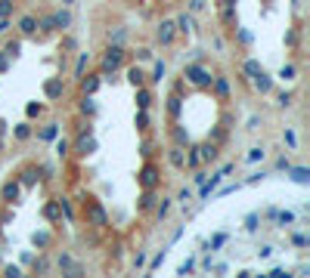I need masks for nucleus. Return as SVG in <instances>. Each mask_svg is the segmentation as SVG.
Here are the masks:
<instances>
[{
	"instance_id": "1",
	"label": "nucleus",
	"mask_w": 310,
	"mask_h": 278,
	"mask_svg": "<svg viewBox=\"0 0 310 278\" xmlns=\"http://www.w3.org/2000/svg\"><path fill=\"white\" fill-rule=\"evenodd\" d=\"M84 216H87V226H93V229H106L109 226V213L102 207V201L93 198V195L84 198Z\"/></svg>"
},
{
	"instance_id": "2",
	"label": "nucleus",
	"mask_w": 310,
	"mask_h": 278,
	"mask_svg": "<svg viewBox=\"0 0 310 278\" xmlns=\"http://www.w3.org/2000/svg\"><path fill=\"white\" fill-rule=\"evenodd\" d=\"M183 81L195 90H211V81H214V74L205 68V65H186L183 68Z\"/></svg>"
},
{
	"instance_id": "3",
	"label": "nucleus",
	"mask_w": 310,
	"mask_h": 278,
	"mask_svg": "<svg viewBox=\"0 0 310 278\" xmlns=\"http://www.w3.org/2000/svg\"><path fill=\"white\" fill-rule=\"evenodd\" d=\"M121 65H124V50H121V44H109L106 53H102V59H99V71H102V74H115Z\"/></svg>"
},
{
	"instance_id": "4",
	"label": "nucleus",
	"mask_w": 310,
	"mask_h": 278,
	"mask_svg": "<svg viewBox=\"0 0 310 278\" xmlns=\"http://www.w3.org/2000/svg\"><path fill=\"white\" fill-rule=\"evenodd\" d=\"M137 182H140V189H158V182H161V170H158V164L146 158V164L140 167V173H137Z\"/></svg>"
},
{
	"instance_id": "5",
	"label": "nucleus",
	"mask_w": 310,
	"mask_h": 278,
	"mask_svg": "<svg viewBox=\"0 0 310 278\" xmlns=\"http://www.w3.org/2000/svg\"><path fill=\"white\" fill-rule=\"evenodd\" d=\"M96 152V139H93V127H81V133L75 139V155L78 158H87V155H93Z\"/></svg>"
},
{
	"instance_id": "6",
	"label": "nucleus",
	"mask_w": 310,
	"mask_h": 278,
	"mask_svg": "<svg viewBox=\"0 0 310 278\" xmlns=\"http://www.w3.org/2000/svg\"><path fill=\"white\" fill-rule=\"evenodd\" d=\"M44 96H47L50 102L62 99V96H65V81H62V78H47V81H44Z\"/></svg>"
},
{
	"instance_id": "7",
	"label": "nucleus",
	"mask_w": 310,
	"mask_h": 278,
	"mask_svg": "<svg viewBox=\"0 0 310 278\" xmlns=\"http://www.w3.org/2000/svg\"><path fill=\"white\" fill-rule=\"evenodd\" d=\"M195 152H198V161L202 164H211V161H217V155H221V145L208 139V142H198Z\"/></svg>"
},
{
	"instance_id": "8",
	"label": "nucleus",
	"mask_w": 310,
	"mask_h": 278,
	"mask_svg": "<svg viewBox=\"0 0 310 278\" xmlns=\"http://www.w3.org/2000/svg\"><path fill=\"white\" fill-rule=\"evenodd\" d=\"M19 195H22L19 179H7L4 189H0V201H4V204H16V201H19Z\"/></svg>"
},
{
	"instance_id": "9",
	"label": "nucleus",
	"mask_w": 310,
	"mask_h": 278,
	"mask_svg": "<svg viewBox=\"0 0 310 278\" xmlns=\"http://www.w3.org/2000/svg\"><path fill=\"white\" fill-rule=\"evenodd\" d=\"M174 37H177V25L165 19V22L158 25V31H155V41H158L161 47H171V44H174Z\"/></svg>"
},
{
	"instance_id": "10",
	"label": "nucleus",
	"mask_w": 310,
	"mask_h": 278,
	"mask_svg": "<svg viewBox=\"0 0 310 278\" xmlns=\"http://www.w3.org/2000/svg\"><path fill=\"white\" fill-rule=\"evenodd\" d=\"M211 90H214V96L221 99V102H230V78H224V74H217V78L211 81Z\"/></svg>"
},
{
	"instance_id": "11",
	"label": "nucleus",
	"mask_w": 310,
	"mask_h": 278,
	"mask_svg": "<svg viewBox=\"0 0 310 278\" xmlns=\"http://www.w3.org/2000/svg\"><path fill=\"white\" fill-rule=\"evenodd\" d=\"M41 213H44V219H47V222H59V219H62V207H59V198L47 201Z\"/></svg>"
},
{
	"instance_id": "12",
	"label": "nucleus",
	"mask_w": 310,
	"mask_h": 278,
	"mask_svg": "<svg viewBox=\"0 0 310 278\" xmlns=\"http://www.w3.org/2000/svg\"><path fill=\"white\" fill-rule=\"evenodd\" d=\"M38 173H41V167H25V170H22L19 176H16V179H19V185H22V189H31V185L41 179Z\"/></svg>"
},
{
	"instance_id": "13",
	"label": "nucleus",
	"mask_w": 310,
	"mask_h": 278,
	"mask_svg": "<svg viewBox=\"0 0 310 278\" xmlns=\"http://www.w3.org/2000/svg\"><path fill=\"white\" fill-rule=\"evenodd\" d=\"M155 189H143V195H140V201H137V210L140 213H149L152 207H155Z\"/></svg>"
},
{
	"instance_id": "14",
	"label": "nucleus",
	"mask_w": 310,
	"mask_h": 278,
	"mask_svg": "<svg viewBox=\"0 0 310 278\" xmlns=\"http://www.w3.org/2000/svg\"><path fill=\"white\" fill-rule=\"evenodd\" d=\"M19 34L22 37H34V34H38V19H34L31 13L19 19Z\"/></svg>"
},
{
	"instance_id": "15",
	"label": "nucleus",
	"mask_w": 310,
	"mask_h": 278,
	"mask_svg": "<svg viewBox=\"0 0 310 278\" xmlns=\"http://www.w3.org/2000/svg\"><path fill=\"white\" fill-rule=\"evenodd\" d=\"M251 84H254V90H258V93H270V90H273V78H270V74H267L264 68H261V71L251 78Z\"/></svg>"
},
{
	"instance_id": "16",
	"label": "nucleus",
	"mask_w": 310,
	"mask_h": 278,
	"mask_svg": "<svg viewBox=\"0 0 310 278\" xmlns=\"http://www.w3.org/2000/svg\"><path fill=\"white\" fill-rule=\"evenodd\" d=\"M78 81H81L84 96H93V93L99 90V84H102V78H99V74H87V78H78Z\"/></svg>"
},
{
	"instance_id": "17",
	"label": "nucleus",
	"mask_w": 310,
	"mask_h": 278,
	"mask_svg": "<svg viewBox=\"0 0 310 278\" xmlns=\"http://www.w3.org/2000/svg\"><path fill=\"white\" fill-rule=\"evenodd\" d=\"M168 161H171V167L183 170V167H186V152H183V145H174L171 152H168Z\"/></svg>"
},
{
	"instance_id": "18",
	"label": "nucleus",
	"mask_w": 310,
	"mask_h": 278,
	"mask_svg": "<svg viewBox=\"0 0 310 278\" xmlns=\"http://www.w3.org/2000/svg\"><path fill=\"white\" fill-rule=\"evenodd\" d=\"M168 115H171L174 121L183 115V99H180V93H171V96H168Z\"/></svg>"
},
{
	"instance_id": "19",
	"label": "nucleus",
	"mask_w": 310,
	"mask_h": 278,
	"mask_svg": "<svg viewBox=\"0 0 310 278\" xmlns=\"http://www.w3.org/2000/svg\"><path fill=\"white\" fill-rule=\"evenodd\" d=\"M174 25H177V34H192V28H195V22H192V13H183V16H180Z\"/></svg>"
},
{
	"instance_id": "20",
	"label": "nucleus",
	"mask_w": 310,
	"mask_h": 278,
	"mask_svg": "<svg viewBox=\"0 0 310 278\" xmlns=\"http://www.w3.org/2000/svg\"><path fill=\"white\" fill-rule=\"evenodd\" d=\"M127 84H131L134 90H137V87H146V74H143V68H137V65L127 68Z\"/></svg>"
},
{
	"instance_id": "21",
	"label": "nucleus",
	"mask_w": 310,
	"mask_h": 278,
	"mask_svg": "<svg viewBox=\"0 0 310 278\" xmlns=\"http://www.w3.org/2000/svg\"><path fill=\"white\" fill-rule=\"evenodd\" d=\"M53 22H56V31H68V28H71V13H68V10L53 13Z\"/></svg>"
},
{
	"instance_id": "22",
	"label": "nucleus",
	"mask_w": 310,
	"mask_h": 278,
	"mask_svg": "<svg viewBox=\"0 0 310 278\" xmlns=\"http://www.w3.org/2000/svg\"><path fill=\"white\" fill-rule=\"evenodd\" d=\"M149 105H152V90L137 87V108H149Z\"/></svg>"
},
{
	"instance_id": "23",
	"label": "nucleus",
	"mask_w": 310,
	"mask_h": 278,
	"mask_svg": "<svg viewBox=\"0 0 310 278\" xmlns=\"http://www.w3.org/2000/svg\"><path fill=\"white\" fill-rule=\"evenodd\" d=\"M13 139H19V142L31 139V124H28V121H22V124H16V127H13Z\"/></svg>"
},
{
	"instance_id": "24",
	"label": "nucleus",
	"mask_w": 310,
	"mask_h": 278,
	"mask_svg": "<svg viewBox=\"0 0 310 278\" xmlns=\"http://www.w3.org/2000/svg\"><path fill=\"white\" fill-rule=\"evenodd\" d=\"M87 68H90V56H87V53H81V56H78V65H75V78H84Z\"/></svg>"
},
{
	"instance_id": "25",
	"label": "nucleus",
	"mask_w": 310,
	"mask_h": 278,
	"mask_svg": "<svg viewBox=\"0 0 310 278\" xmlns=\"http://www.w3.org/2000/svg\"><path fill=\"white\" fill-rule=\"evenodd\" d=\"M134 124H137V130H143V133H146V130H149V108H140Z\"/></svg>"
},
{
	"instance_id": "26",
	"label": "nucleus",
	"mask_w": 310,
	"mask_h": 278,
	"mask_svg": "<svg viewBox=\"0 0 310 278\" xmlns=\"http://www.w3.org/2000/svg\"><path fill=\"white\" fill-rule=\"evenodd\" d=\"M78 108H81V115H87V118H93V115H96V102H93V99H90V96H84Z\"/></svg>"
},
{
	"instance_id": "27",
	"label": "nucleus",
	"mask_w": 310,
	"mask_h": 278,
	"mask_svg": "<svg viewBox=\"0 0 310 278\" xmlns=\"http://www.w3.org/2000/svg\"><path fill=\"white\" fill-rule=\"evenodd\" d=\"M174 142H177V145H189V130H183L180 124H174Z\"/></svg>"
},
{
	"instance_id": "28",
	"label": "nucleus",
	"mask_w": 310,
	"mask_h": 278,
	"mask_svg": "<svg viewBox=\"0 0 310 278\" xmlns=\"http://www.w3.org/2000/svg\"><path fill=\"white\" fill-rule=\"evenodd\" d=\"M31 241H34V247H50L53 235H50V232H34V235H31Z\"/></svg>"
},
{
	"instance_id": "29",
	"label": "nucleus",
	"mask_w": 310,
	"mask_h": 278,
	"mask_svg": "<svg viewBox=\"0 0 310 278\" xmlns=\"http://www.w3.org/2000/svg\"><path fill=\"white\" fill-rule=\"evenodd\" d=\"M38 28H41L44 34H53V31H56V22H53V16H41V19H38Z\"/></svg>"
},
{
	"instance_id": "30",
	"label": "nucleus",
	"mask_w": 310,
	"mask_h": 278,
	"mask_svg": "<svg viewBox=\"0 0 310 278\" xmlns=\"http://www.w3.org/2000/svg\"><path fill=\"white\" fill-rule=\"evenodd\" d=\"M168 210H171V198L155 201V216H158V219H165V216H168Z\"/></svg>"
},
{
	"instance_id": "31",
	"label": "nucleus",
	"mask_w": 310,
	"mask_h": 278,
	"mask_svg": "<svg viewBox=\"0 0 310 278\" xmlns=\"http://www.w3.org/2000/svg\"><path fill=\"white\" fill-rule=\"evenodd\" d=\"M59 136V124H47L44 130H41V139H47V142H53Z\"/></svg>"
},
{
	"instance_id": "32",
	"label": "nucleus",
	"mask_w": 310,
	"mask_h": 278,
	"mask_svg": "<svg viewBox=\"0 0 310 278\" xmlns=\"http://www.w3.org/2000/svg\"><path fill=\"white\" fill-rule=\"evenodd\" d=\"M221 22L224 25H236V7H221Z\"/></svg>"
},
{
	"instance_id": "33",
	"label": "nucleus",
	"mask_w": 310,
	"mask_h": 278,
	"mask_svg": "<svg viewBox=\"0 0 310 278\" xmlns=\"http://www.w3.org/2000/svg\"><path fill=\"white\" fill-rule=\"evenodd\" d=\"M298 78V68L295 65H282L279 68V81H295Z\"/></svg>"
},
{
	"instance_id": "34",
	"label": "nucleus",
	"mask_w": 310,
	"mask_h": 278,
	"mask_svg": "<svg viewBox=\"0 0 310 278\" xmlns=\"http://www.w3.org/2000/svg\"><path fill=\"white\" fill-rule=\"evenodd\" d=\"M25 115H28V121H31V118H41V115H44V105H41V102H28V105H25Z\"/></svg>"
},
{
	"instance_id": "35",
	"label": "nucleus",
	"mask_w": 310,
	"mask_h": 278,
	"mask_svg": "<svg viewBox=\"0 0 310 278\" xmlns=\"http://www.w3.org/2000/svg\"><path fill=\"white\" fill-rule=\"evenodd\" d=\"M165 71H168V68H165V62H155V68H152V74H149V81H152V84H161Z\"/></svg>"
},
{
	"instance_id": "36",
	"label": "nucleus",
	"mask_w": 310,
	"mask_h": 278,
	"mask_svg": "<svg viewBox=\"0 0 310 278\" xmlns=\"http://www.w3.org/2000/svg\"><path fill=\"white\" fill-rule=\"evenodd\" d=\"M242 71L248 74V78H254V74H258V71H261V62H258V59H245V65H242Z\"/></svg>"
},
{
	"instance_id": "37",
	"label": "nucleus",
	"mask_w": 310,
	"mask_h": 278,
	"mask_svg": "<svg viewBox=\"0 0 310 278\" xmlns=\"http://www.w3.org/2000/svg\"><path fill=\"white\" fill-rule=\"evenodd\" d=\"M198 164H202V161H198V152H195V145H192L189 152H186V167H189V170H198Z\"/></svg>"
},
{
	"instance_id": "38",
	"label": "nucleus",
	"mask_w": 310,
	"mask_h": 278,
	"mask_svg": "<svg viewBox=\"0 0 310 278\" xmlns=\"http://www.w3.org/2000/svg\"><path fill=\"white\" fill-rule=\"evenodd\" d=\"M16 10V0H0V19H10Z\"/></svg>"
},
{
	"instance_id": "39",
	"label": "nucleus",
	"mask_w": 310,
	"mask_h": 278,
	"mask_svg": "<svg viewBox=\"0 0 310 278\" xmlns=\"http://www.w3.org/2000/svg\"><path fill=\"white\" fill-rule=\"evenodd\" d=\"M59 207H62V216L71 222V219H75V210H71V201L68 198H59Z\"/></svg>"
},
{
	"instance_id": "40",
	"label": "nucleus",
	"mask_w": 310,
	"mask_h": 278,
	"mask_svg": "<svg viewBox=\"0 0 310 278\" xmlns=\"http://www.w3.org/2000/svg\"><path fill=\"white\" fill-rule=\"evenodd\" d=\"M291 179H295V182H301V185H304V182L310 179V170H307V167H298V170H291Z\"/></svg>"
},
{
	"instance_id": "41",
	"label": "nucleus",
	"mask_w": 310,
	"mask_h": 278,
	"mask_svg": "<svg viewBox=\"0 0 310 278\" xmlns=\"http://www.w3.org/2000/svg\"><path fill=\"white\" fill-rule=\"evenodd\" d=\"M68 152H71V142H68V139H59V136H56V155H59V158H65Z\"/></svg>"
},
{
	"instance_id": "42",
	"label": "nucleus",
	"mask_w": 310,
	"mask_h": 278,
	"mask_svg": "<svg viewBox=\"0 0 310 278\" xmlns=\"http://www.w3.org/2000/svg\"><path fill=\"white\" fill-rule=\"evenodd\" d=\"M19 50H22V44H19V41H10V44L4 47V53L10 56V59H16V56H19Z\"/></svg>"
},
{
	"instance_id": "43",
	"label": "nucleus",
	"mask_w": 310,
	"mask_h": 278,
	"mask_svg": "<svg viewBox=\"0 0 310 278\" xmlns=\"http://www.w3.org/2000/svg\"><path fill=\"white\" fill-rule=\"evenodd\" d=\"M75 47H78V41H75V37H62V44H59L62 56H65V53H71V50H75Z\"/></svg>"
},
{
	"instance_id": "44",
	"label": "nucleus",
	"mask_w": 310,
	"mask_h": 278,
	"mask_svg": "<svg viewBox=\"0 0 310 278\" xmlns=\"http://www.w3.org/2000/svg\"><path fill=\"white\" fill-rule=\"evenodd\" d=\"M285 145L288 148H298V136H295V130H291V127H285Z\"/></svg>"
},
{
	"instance_id": "45",
	"label": "nucleus",
	"mask_w": 310,
	"mask_h": 278,
	"mask_svg": "<svg viewBox=\"0 0 310 278\" xmlns=\"http://www.w3.org/2000/svg\"><path fill=\"white\" fill-rule=\"evenodd\" d=\"M258 161H264V148H251V152H248V164H258Z\"/></svg>"
},
{
	"instance_id": "46",
	"label": "nucleus",
	"mask_w": 310,
	"mask_h": 278,
	"mask_svg": "<svg viewBox=\"0 0 310 278\" xmlns=\"http://www.w3.org/2000/svg\"><path fill=\"white\" fill-rule=\"evenodd\" d=\"M10 65H13V59H10L7 53H0V74H7V71H10Z\"/></svg>"
},
{
	"instance_id": "47",
	"label": "nucleus",
	"mask_w": 310,
	"mask_h": 278,
	"mask_svg": "<svg viewBox=\"0 0 310 278\" xmlns=\"http://www.w3.org/2000/svg\"><path fill=\"white\" fill-rule=\"evenodd\" d=\"M276 105H279V108H288V105H291V93H279V96H276Z\"/></svg>"
},
{
	"instance_id": "48",
	"label": "nucleus",
	"mask_w": 310,
	"mask_h": 278,
	"mask_svg": "<svg viewBox=\"0 0 310 278\" xmlns=\"http://www.w3.org/2000/svg\"><path fill=\"white\" fill-rule=\"evenodd\" d=\"M0 269H4V275H13V278H19V275H22V269H19V266H0Z\"/></svg>"
},
{
	"instance_id": "49",
	"label": "nucleus",
	"mask_w": 310,
	"mask_h": 278,
	"mask_svg": "<svg viewBox=\"0 0 310 278\" xmlns=\"http://www.w3.org/2000/svg\"><path fill=\"white\" fill-rule=\"evenodd\" d=\"M279 222H282V226H288V222H295V213H288V210H285V213H279Z\"/></svg>"
},
{
	"instance_id": "50",
	"label": "nucleus",
	"mask_w": 310,
	"mask_h": 278,
	"mask_svg": "<svg viewBox=\"0 0 310 278\" xmlns=\"http://www.w3.org/2000/svg\"><path fill=\"white\" fill-rule=\"evenodd\" d=\"M285 44L295 47V44H298V31H288V34H285Z\"/></svg>"
},
{
	"instance_id": "51",
	"label": "nucleus",
	"mask_w": 310,
	"mask_h": 278,
	"mask_svg": "<svg viewBox=\"0 0 310 278\" xmlns=\"http://www.w3.org/2000/svg\"><path fill=\"white\" fill-rule=\"evenodd\" d=\"M202 7H205V0H189V13H198Z\"/></svg>"
},
{
	"instance_id": "52",
	"label": "nucleus",
	"mask_w": 310,
	"mask_h": 278,
	"mask_svg": "<svg viewBox=\"0 0 310 278\" xmlns=\"http://www.w3.org/2000/svg\"><path fill=\"white\" fill-rule=\"evenodd\" d=\"M291 241H295V244H298V247H304V244H307V235H301V232H298V235H295V238H291Z\"/></svg>"
},
{
	"instance_id": "53",
	"label": "nucleus",
	"mask_w": 310,
	"mask_h": 278,
	"mask_svg": "<svg viewBox=\"0 0 310 278\" xmlns=\"http://www.w3.org/2000/svg\"><path fill=\"white\" fill-rule=\"evenodd\" d=\"M59 266H62V269H68V266H71V256H68V253H62V256H59Z\"/></svg>"
},
{
	"instance_id": "54",
	"label": "nucleus",
	"mask_w": 310,
	"mask_h": 278,
	"mask_svg": "<svg viewBox=\"0 0 310 278\" xmlns=\"http://www.w3.org/2000/svg\"><path fill=\"white\" fill-rule=\"evenodd\" d=\"M140 152H143V158H149V155H152V142H143Z\"/></svg>"
},
{
	"instance_id": "55",
	"label": "nucleus",
	"mask_w": 310,
	"mask_h": 278,
	"mask_svg": "<svg viewBox=\"0 0 310 278\" xmlns=\"http://www.w3.org/2000/svg\"><path fill=\"white\" fill-rule=\"evenodd\" d=\"M161 263H165V253H158V256H155V259H152V266H149V269H158V266H161Z\"/></svg>"
},
{
	"instance_id": "56",
	"label": "nucleus",
	"mask_w": 310,
	"mask_h": 278,
	"mask_svg": "<svg viewBox=\"0 0 310 278\" xmlns=\"http://www.w3.org/2000/svg\"><path fill=\"white\" fill-rule=\"evenodd\" d=\"M10 31V19H0V34H7Z\"/></svg>"
},
{
	"instance_id": "57",
	"label": "nucleus",
	"mask_w": 310,
	"mask_h": 278,
	"mask_svg": "<svg viewBox=\"0 0 310 278\" xmlns=\"http://www.w3.org/2000/svg\"><path fill=\"white\" fill-rule=\"evenodd\" d=\"M217 4H221V7H236L239 0H217Z\"/></svg>"
},
{
	"instance_id": "58",
	"label": "nucleus",
	"mask_w": 310,
	"mask_h": 278,
	"mask_svg": "<svg viewBox=\"0 0 310 278\" xmlns=\"http://www.w3.org/2000/svg\"><path fill=\"white\" fill-rule=\"evenodd\" d=\"M7 133V121H0V136H4Z\"/></svg>"
},
{
	"instance_id": "59",
	"label": "nucleus",
	"mask_w": 310,
	"mask_h": 278,
	"mask_svg": "<svg viewBox=\"0 0 310 278\" xmlns=\"http://www.w3.org/2000/svg\"><path fill=\"white\" fill-rule=\"evenodd\" d=\"M0 152H4V136H0Z\"/></svg>"
},
{
	"instance_id": "60",
	"label": "nucleus",
	"mask_w": 310,
	"mask_h": 278,
	"mask_svg": "<svg viewBox=\"0 0 310 278\" xmlns=\"http://www.w3.org/2000/svg\"><path fill=\"white\" fill-rule=\"evenodd\" d=\"M62 4H75V0H62Z\"/></svg>"
},
{
	"instance_id": "61",
	"label": "nucleus",
	"mask_w": 310,
	"mask_h": 278,
	"mask_svg": "<svg viewBox=\"0 0 310 278\" xmlns=\"http://www.w3.org/2000/svg\"><path fill=\"white\" fill-rule=\"evenodd\" d=\"M0 266H4V259H0Z\"/></svg>"
}]
</instances>
